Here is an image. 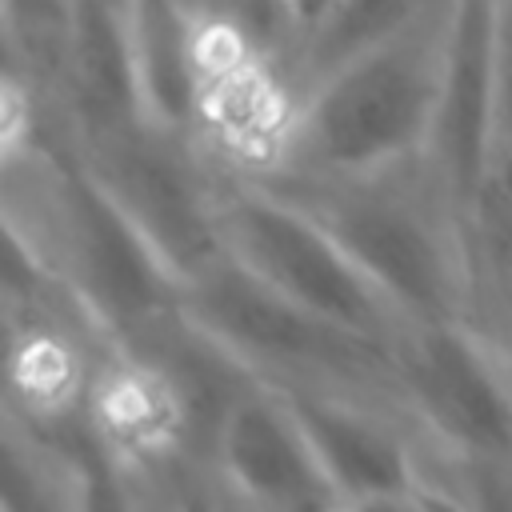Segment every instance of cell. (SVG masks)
<instances>
[{
	"label": "cell",
	"mask_w": 512,
	"mask_h": 512,
	"mask_svg": "<svg viewBox=\"0 0 512 512\" xmlns=\"http://www.w3.org/2000/svg\"><path fill=\"white\" fill-rule=\"evenodd\" d=\"M448 28L452 4H420L392 40L316 84L272 172L364 180L424 160L448 64Z\"/></svg>",
	"instance_id": "1"
},
{
	"label": "cell",
	"mask_w": 512,
	"mask_h": 512,
	"mask_svg": "<svg viewBox=\"0 0 512 512\" xmlns=\"http://www.w3.org/2000/svg\"><path fill=\"white\" fill-rule=\"evenodd\" d=\"M256 180L316 220L408 328L468 320L460 220L424 160L364 180L288 172H264Z\"/></svg>",
	"instance_id": "2"
},
{
	"label": "cell",
	"mask_w": 512,
	"mask_h": 512,
	"mask_svg": "<svg viewBox=\"0 0 512 512\" xmlns=\"http://www.w3.org/2000/svg\"><path fill=\"white\" fill-rule=\"evenodd\" d=\"M180 316L264 388L328 392L408 420L396 348L288 304L228 256L180 288Z\"/></svg>",
	"instance_id": "3"
},
{
	"label": "cell",
	"mask_w": 512,
	"mask_h": 512,
	"mask_svg": "<svg viewBox=\"0 0 512 512\" xmlns=\"http://www.w3.org/2000/svg\"><path fill=\"white\" fill-rule=\"evenodd\" d=\"M220 236L224 256L288 304L388 348L408 332L344 248L256 176L220 184Z\"/></svg>",
	"instance_id": "4"
},
{
	"label": "cell",
	"mask_w": 512,
	"mask_h": 512,
	"mask_svg": "<svg viewBox=\"0 0 512 512\" xmlns=\"http://www.w3.org/2000/svg\"><path fill=\"white\" fill-rule=\"evenodd\" d=\"M96 188L144 236L168 276L184 288L224 260L220 184H212L192 140L140 124L68 148Z\"/></svg>",
	"instance_id": "5"
},
{
	"label": "cell",
	"mask_w": 512,
	"mask_h": 512,
	"mask_svg": "<svg viewBox=\"0 0 512 512\" xmlns=\"http://www.w3.org/2000/svg\"><path fill=\"white\" fill-rule=\"evenodd\" d=\"M400 400L416 444L440 460L512 464V352L468 320L396 340Z\"/></svg>",
	"instance_id": "6"
},
{
	"label": "cell",
	"mask_w": 512,
	"mask_h": 512,
	"mask_svg": "<svg viewBox=\"0 0 512 512\" xmlns=\"http://www.w3.org/2000/svg\"><path fill=\"white\" fill-rule=\"evenodd\" d=\"M496 148V4H452L448 64L424 168L452 204L468 208Z\"/></svg>",
	"instance_id": "7"
},
{
	"label": "cell",
	"mask_w": 512,
	"mask_h": 512,
	"mask_svg": "<svg viewBox=\"0 0 512 512\" xmlns=\"http://www.w3.org/2000/svg\"><path fill=\"white\" fill-rule=\"evenodd\" d=\"M212 480L252 512H336V496L276 388H248L212 444Z\"/></svg>",
	"instance_id": "8"
},
{
	"label": "cell",
	"mask_w": 512,
	"mask_h": 512,
	"mask_svg": "<svg viewBox=\"0 0 512 512\" xmlns=\"http://www.w3.org/2000/svg\"><path fill=\"white\" fill-rule=\"evenodd\" d=\"M280 392V388H276ZM304 444L312 448L336 504L412 492L420 480V444H412V424L328 392H280Z\"/></svg>",
	"instance_id": "9"
},
{
	"label": "cell",
	"mask_w": 512,
	"mask_h": 512,
	"mask_svg": "<svg viewBox=\"0 0 512 512\" xmlns=\"http://www.w3.org/2000/svg\"><path fill=\"white\" fill-rule=\"evenodd\" d=\"M128 32L140 120L156 132L192 140L208 88L204 12L180 4H128Z\"/></svg>",
	"instance_id": "10"
},
{
	"label": "cell",
	"mask_w": 512,
	"mask_h": 512,
	"mask_svg": "<svg viewBox=\"0 0 512 512\" xmlns=\"http://www.w3.org/2000/svg\"><path fill=\"white\" fill-rule=\"evenodd\" d=\"M420 4L412 0H352V4H296V40L288 56V76L304 96L356 64L384 40H392Z\"/></svg>",
	"instance_id": "11"
},
{
	"label": "cell",
	"mask_w": 512,
	"mask_h": 512,
	"mask_svg": "<svg viewBox=\"0 0 512 512\" xmlns=\"http://www.w3.org/2000/svg\"><path fill=\"white\" fill-rule=\"evenodd\" d=\"M80 472L72 452L40 424L8 408L4 424V512H76Z\"/></svg>",
	"instance_id": "12"
},
{
	"label": "cell",
	"mask_w": 512,
	"mask_h": 512,
	"mask_svg": "<svg viewBox=\"0 0 512 512\" xmlns=\"http://www.w3.org/2000/svg\"><path fill=\"white\" fill-rule=\"evenodd\" d=\"M496 144L512 148V4H496Z\"/></svg>",
	"instance_id": "13"
},
{
	"label": "cell",
	"mask_w": 512,
	"mask_h": 512,
	"mask_svg": "<svg viewBox=\"0 0 512 512\" xmlns=\"http://www.w3.org/2000/svg\"><path fill=\"white\" fill-rule=\"evenodd\" d=\"M420 484V480H416ZM336 512H424L416 488L412 492H384V496H364V500H348Z\"/></svg>",
	"instance_id": "14"
},
{
	"label": "cell",
	"mask_w": 512,
	"mask_h": 512,
	"mask_svg": "<svg viewBox=\"0 0 512 512\" xmlns=\"http://www.w3.org/2000/svg\"><path fill=\"white\" fill-rule=\"evenodd\" d=\"M200 512H252V508H248V504H240L232 492H224V488L212 480V484H208V496H204V508H200Z\"/></svg>",
	"instance_id": "15"
}]
</instances>
